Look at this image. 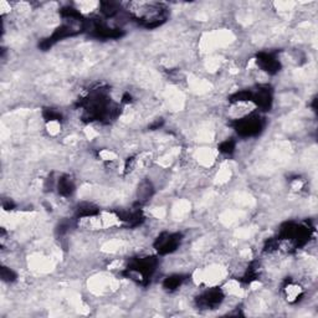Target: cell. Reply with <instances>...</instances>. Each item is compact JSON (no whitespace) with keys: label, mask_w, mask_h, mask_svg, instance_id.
Wrapping results in <instances>:
<instances>
[{"label":"cell","mask_w":318,"mask_h":318,"mask_svg":"<svg viewBox=\"0 0 318 318\" xmlns=\"http://www.w3.org/2000/svg\"><path fill=\"white\" fill-rule=\"evenodd\" d=\"M262 119L259 116H247L236 121L235 129L243 137H251V135L259 134L262 129Z\"/></svg>","instance_id":"cell-2"},{"label":"cell","mask_w":318,"mask_h":318,"mask_svg":"<svg viewBox=\"0 0 318 318\" xmlns=\"http://www.w3.org/2000/svg\"><path fill=\"white\" fill-rule=\"evenodd\" d=\"M252 101L262 110H268L272 103V95L268 88H261L256 94H252Z\"/></svg>","instance_id":"cell-6"},{"label":"cell","mask_w":318,"mask_h":318,"mask_svg":"<svg viewBox=\"0 0 318 318\" xmlns=\"http://www.w3.org/2000/svg\"><path fill=\"white\" fill-rule=\"evenodd\" d=\"M256 62L263 71L268 73H276L277 71H280L279 60H276L271 54H259Z\"/></svg>","instance_id":"cell-5"},{"label":"cell","mask_w":318,"mask_h":318,"mask_svg":"<svg viewBox=\"0 0 318 318\" xmlns=\"http://www.w3.org/2000/svg\"><path fill=\"white\" fill-rule=\"evenodd\" d=\"M133 14L146 28H157L167 20V9L158 3H134Z\"/></svg>","instance_id":"cell-1"},{"label":"cell","mask_w":318,"mask_h":318,"mask_svg":"<svg viewBox=\"0 0 318 318\" xmlns=\"http://www.w3.org/2000/svg\"><path fill=\"white\" fill-rule=\"evenodd\" d=\"M101 12L106 16H113L118 13V4L112 2H103L101 3Z\"/></svg>","instance_id":"cell-9"},{"label":"cell","mask_w":318,"mask_h":318,"mask_svg":"<svg viewBox=\"0 0 318 318\" xmlns=\"http://www.w3.org/2000/svg\"><path fill=\"white\" fill-rule=\"evenodd\" d=\"M234 149H235V142H234V141H224V142L219 146V151L225 154L233 153Z\"/></svg>","instance_id":"cell-10"},{"label":"cell","mask_w":318,"mask_h":318,"mask_svg":"<svg viewBox=\"0 0 318 318\" xmlns=\"http://www.w3.org/2000/svg\"><path fill=\"white\" fill-rule=\"evenodd\" d=\"M181 241V235L180 234H169V233H163L162 235L157 239L154 247L157 249V251L159 254L165 255L170 254V252L175 251L178 249V246L180 245Z\"/></svg>","instance_id":"cell-3"},{"label":"cell","mask_w":318,"mask_h":318,"mask_svg":"<svg viewBox=\"0 0 318 318\" xmlns=\"http://www.w3.org/2000/svg\"><path fill=\"white\" fill-rule=\"evenodd\" d=\"M58 189L61 195H64V197H70L73 193V190H75V186H73L72 180L69 176H62V178L59 179L58 181Z\"/></svg>","instance_id":"cell-7"},{"label":"cell","mask_w":318,"mask_h":318,"mask_svg":"<svg viewBox=\"0 0 318 318\" xmlns=\"http://www.w3.org/2000/svg\"><path fill=\"white\" fill-rule=\"evenodd\" d=\"M2 279L4 280V281L13 282L16 280V274L13 270H10V268L3 267L2 268Z\"/></svg>","instance_id":"cell-11"},{"label":"cell","mask_w":318,"mask_h":318,"mask_svg":"<svg viewBox=\"0 0 318 318\" xmlns=\"http://www.w3.org/2000/svg\"><path fill=\"white\" fill-rule=\"evenodd\" d=\"M222 298H224V295L220 290H209L200 296L198 303L204 308H214L221 303Z\"/></svg>","instance_id":"cell-4"},{"label":"cell","mask_w":318,"mask_h":318,"mask_svg":"<svg viewBox=\"0 0 318 318\" xmlns=\"http://www.w3.org/2000/svg\"><path fill=\"white\" fill-rule=\"evenodd\" d=\"M183 280H184L183 277L179 276V275L167 277V279H165V281H164V284H163V286H164V289L173 291V290L178 289V287L180 286L181 282H183Z\"/></svg>","instance_id":"cell-8"}]
</instances>
